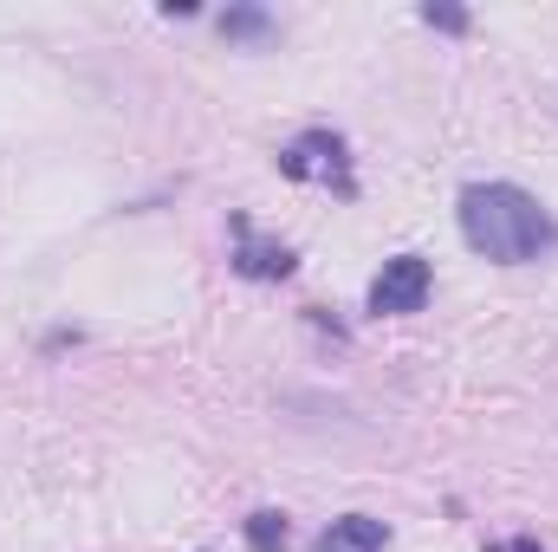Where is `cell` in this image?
<instances>
[{"instance_id":"3957f363","label":"cell","mask_w":558,"mask_h":552,"mask_svg":"<svg viewBox=\"0 0 558 552\" xmlns=\"http://www.w3.org/2000/svg\"><path fill=\"white\" fill-rule=\"evenodd\" d=\"M428 286H435L428 261L422 254H397V261H384V274L371 279V312L377 319H410V312L428 305Z\"/></svg>"},{"instance_id":"7a4b0ae2","label":"cell","mask_w":558,"mask_h":552,"mask_svg":"<svg viewBox=\"0 0 558 552\" xmlns=\"http://www.w3.org/2000/svg\"><path fill=\"white\" fill-rule=\"evenodd\" d=\"M279 176L292 182H318V189H338V195H357V176H351V156L338 131H299V137L279 149Z\"/></svg>"},{"instance_id":"ba28073f","label":"cell","mask_w":558,"mask_h":552,"mask_svg":"<svg viewBox=\"0 0 558 552\" xmlns=\"http://www.w3.org/2000/svg\"><path fill=\"white\" fill-rule=\"evenodd\" d=\"M422 26H441V33H468V13H461V7H441V0H428V7H422Z\"/></svg>"},{"instance_id":"9c48e42d","label":"cell","mask_w":558,"mask_h":552,"mask_svg":"<svg viewBox=\"0 0 558 552\" xmlns=\"http://www.w3.org/2000/svg\"><path fill=\"white\" fill-rule=\"evenodd\" d=\"M487 552H539V540H507V547H487Z\"/></svg>"},{"instance_id":"8992f818","label":"cell","mask_w":558,"mask_h":552,"mask_svg":"<svg viewBox=\"0 0 558 552\" xmlns=\"http://www.w3.org/2000/svg\"><path fill=\"white\" fill-rule=\"evenodd\" d=\"M247 552H286V514L279 507L247 514Z\"/></svg>"},{"instance_id":"5b68a950","label":"cell","mask_w":558,"mask_h":552,"mask_svg":"<svg viewBox=\"0 0 558 552\" xmlns=\"http://www.w3.org/2000/svg\"><path fill=\"white\" fill-rule=\"evenodd\" d=\"M384 520H371V514H344V520H331L325 533H318V547L312 552H384Z\"/></svg>"},{"instance_id":"52a82bcc","label":"cell","mask_w":558,"mask_h":552,"mask_svg":"<svg viewBox=\"0 0 558 552\" xmlns=\"http://www.w3.org/2000/svg\"><path fill=\"white\" fill-rule=\"evenodd\" d=\"M221 33L228 39H274V20H267V7H228Z\"/></svg>"},{"instance_id":"277c9868","label":"cell","mask_w":558,"mask_h":552,"mask_svg":"<svg viewBox=\"0 0 558 552\" xmlns=\"http://www.w3.org/2000/svg\"><path fill=\"white\" fill-rule=\"evenodd\" d=\"M234 267L247 279H286L292 274V248L286 241H260L247 221H234Z\"/></svg>"},{"instance_id":"6da1fadb","label":"cell","mask_w":558,"mask_h":552,"mask_svg":"<svg viewBox=\"0 0 558 552\" xmlns=\"http://www.w3.org/2000/svg\"><path fill=\"white\" fill-rule=\"evenodd\" d=\"M461 241L494 267H526L558 248V221L520 182H468L461 189Z\"/></svg>"}]
</instances>
